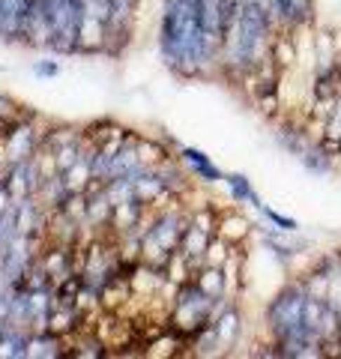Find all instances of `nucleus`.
<instances>
[{
	"label": "nucleus",
	"instance_id": "f257e3e1",
	"mask_svg": "<svg viewBox=\"0 0 341 359\" xmlns=\"http://www.w3.org/2000/svg\"><path fill=\"white\" fill-rule=\"evenodd\" d=\"M213 299L215 297L203 294L195 282L177 287V297H174V302H170V311H168V327L177 335H183L186 341L195 339L203 327H210Z\"/></svg>",
	"mask_w": 341,
	"mask_h": 359
},
{
	"label": "nucleus",
	"instance_id": "9b49d317",
	"mask_svg": "<svg viewBox=\"0 0 341 359\" xmlns=\"http://www.w3.org/2000/svg\"><path fill=\"white\" fill-rule=\"evenodd\" d=\"M231 252H234V245L215 233V237L210 240V245H207V255H203V261H207L210 266H222L227 257H231Z\"/></svg>",
	"mask_w": 341,
	"mask_h": 359
},
{
	"label": "nucleus",
	"instance_id": "423d86ee",
	"mask_svg": "<svg viewBox=\"0 0 341 359\" xmlns=\"http://www.w3.org/2000/svg\"><path fill=\"white\" fill-rule=\"evenodd\" d=\"M144 212H147V204H141L138 198L123 201V204H114V207H111V222H108V231L114 233V237H123V233L135 231V224L141 222Z\"/></svg>",
	"mask_w": 341,
	"mask_h": 359
},
{
	"label": "nucleus",
	"instance_id": "f8f14e48",
	"mask_svg": "<svg viewBox=\"0 0 341 359\" xmlns=\"http://www.w3.org/2000/svg\"><path fill=\"white\" fill-rule=\"evenodd\" d=\"M33 75L36 78H57L60 75V60H36L33 63Z\"/></svg>",
	"mask_w": 341,
	"mask_h": 359
},
{
	"label": "nucleus",
	"instance_id": "0eeeda50",
	"mask_svg": "<svg viewBox=\"0 0 341 359\" xmlns=\"http://www.w3.org/2000/svg\"><path fill=\"white\" fill-rule=\"evenodd\" d=\"M213 237H207L203 231H198L195 224H189V228L183 231V237H180V245H177V252L186 257V261L192 264V269H198L201 266H207V261H203V255H207V245H210Z\"/></svg>",
	"mask_w": 341,
	"mask_h": 359
},
{
	"label": "nucleus",
	"instance_id": "1a4fd4ad",
	"mask_svg": "<svg viewBox=\"0 0 341 359\" xmlns=\"http://www.w3.org/2000/svg\"><path fill=\"white\" fill-rule=\"evenodd\" d=\"M165 276H168V282H170V285H177V287H183V285H189V282H195V269H192V264H189L180 252L170 255V261H168V266H165Z\"/></svg>",
	"mask_w": 341,
	"mask_h": 359
},
{
	"label": "nucleus",
	"instance_id": "6e6552de",
	"mask_svg": "<svg viewBox=\"0 0 341 359\" xmlns=\"http://www.w3.org/2000/svg\"><path fill=\"white\" fill-rule=\"evenodd\" d=\"M195 285L210 297H225V276H222V266H201L195 273Z\"/></svg>",
	"mask_w": 341,
	"mask_h": 359
},
{
	"label": "nucleus",
	"instance_id": "7ed1b4c3",
	"mask_svg": "<svg viewBox=\"0 0 341 359\" xmlns=\"http://www.w3.org/2000/svg\"><path fill=\"white\" fill-rule=\"evenodd\" d=\"M215 335H219V344H222V353H234V347L240 344L243 332H246V318H243V309L240 302H234V306H227L222 311V318L213 323Z\"/></svg>",
	"mask_w": 341,
	"mask_h": 359
},
{
	"label": "nucleus",
	"instance_id": "f03ea898",
	"mask_svg": "<svg viewBox=\"0 0 341 359\" xmlns=\"http://www.w3.org/2000/svg\"><path fill=\"white\" fill-rule=\"evenodd\" d=\"M174 153H177V159L183 162L186 171L192 174V180H195V183H201V186H215V183H222L225 171H222V168L215 165L203 150L189 147V144H177Z\"/></svg>",
	"mask_w": 341,
	"mask_h": 359
},
{
	"label": "nucleus",
	"instance_id": "39448f33",
	"mask_svg": "<svg viewBox=\"0 0 341 359\" xmlns=\"http://www.w3.org/2000/svg\"><path fill=\"white\" fill-rule=\"evenodd\" d=\"M222 186L227 189V198H231V204H236V207H252L258 212H260V207H264V198L255 192V183L243 171H227L222 177Z\"/></svg>",
	"mask_w": 341,
	"mask_h": 359
},
{
	"label": "nucleus",
	"instance_id": "9d476101",
	"mask_svg": "<svg viewBox=\"0 0 341 359\" xmlns=\"http://www.w3.org/2000/svg\"><path fill=\"white\" fill-rule=\"evenodd\" d=\"M260 216H264V222L269 224L272 231H279V233H300V222L297 219H290V216H284V212L279 210H272V207H260Z\"/></svg>",
	"mask_w": 341,
	"mask_h": 359
},
{
	"label": "nucleus",
	"instance_id": "20e7f679",
	"mask_svg": "<svg viewBox=\"0 0 341 359\" xmlns=\"http://www.w3.org/2000/svg\"><path fill=\"white\" fill-rule=\"evenodd\" d=\"M255 233V224L248 216H243L240 207H231V210H222L219 212V237L227 240L231 245H246L248 240H252Z\"/></svg>",
	"mask_w": 341,
	"mask_h": 359
}]
</instances>
